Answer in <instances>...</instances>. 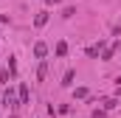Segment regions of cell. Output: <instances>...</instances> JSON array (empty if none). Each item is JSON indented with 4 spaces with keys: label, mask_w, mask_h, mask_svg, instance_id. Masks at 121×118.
I'll use <instances>...</instances> for the list:
<instances>
[{
    "label": "cell",
    "mask_w": 121,
    "mask_h": 118,
    "mask_svg": "<svg viewBox=\"0 0 121 118\" xmlns=\"http://www.w3.org/2000/svg\"><path fill=\"white\" fill-rule=\"evenodd\" d=\"M68 54V42H56V56H65Z\"/></svg>",
    "instance_id": "9"
},
{
    "label": "cell",
    "mask_w": 121,
    "mask_h": 118,
    "mask_svg": "<svg viewBox=\"0 0 121 118\" xmlns=\"http://www.w3.org/2000/svg\"><path fill=\"white\" fill-rule=\"evenodd\" d=\"M73 96H76V98H87V87H76Z\"/></svg>",
    "instance_id": "10"
},
{
    "label": "cell",
    "mask_w": 121,
    "mask_h": 118,
    "mask_svg": "<svg viewBox=\"0 0 121 118\" xmlns=\"http://www.w3.org/2000/svg\"><path fill=\"white\" fill-rule=\"evenodd\" d=\"M73 76H76V73H73V70H68V73H65V79H62V84H65V87H70V84H73Z\"/></svg>",
    "instance_id": "8"
},
{
    "label": "cell",
    "mask_w": 121,
    "mask_h": 118,
    "mask_svg": "<svg viewBox=\"0 0 121 118\" xmlns=\"http://www.w3.org/2000/svg\"><path fill=\"white\" fill-rule=\"evenodd\" d=\"M3 104H6V107H17V98H14V93H11V90L3 96Z\"/></svg>",
    "instance_id": "4"
},
{
    "label": "cell",
    "mask_w": 121,
    "mask_h": 118,
    "mask_svg": "<svg viewBox=\"0 0 121 118\" xmlns=\"http://www.w3.org/2000/svg\"><path fill=\"white\" fill-rule=\"evenodd\" d=\"M73 14H76V8H73V6H68V8L62 11V17H73Z\"/></svg>",
    "instance_id": "11"
},
{
    "label": "cell",
    "mask_w": 121,
    "mask_h": 118,
    "mask_svg": "<svg viewBox=\"0 0 121 118\" xmlns=\"http://www.w3.org/2000/svg\"><path fill=\"white\" fill-rule=\"evenodd\" d=\"M45 54H48V45H45V42H37V45H34V56L45 59Z\"/></svg>",
    "instance_id": "1"
},
{
    "label": "cell",
    "mask_w": 121,
    "mask_h": 118,
    "mask_svg": "<svg viewBox=\"0 0 121 118\" xmlns=\"http://www.w3.org/2000/svg\"><path fill=\"white\" fill-rule=\"evenodd\" d=\"M45 76H48V62H45V59H42V62H39V67H37V79H39V82H42V79H45Z\"/></svg>",
    "instance_id": "2"
},
{
    "label": "cell",
    "mask_w": 121,
    "mask_h": 118,
    "mask_svg": "<svg viewBox=\"0 0 121 118\" xmlns=\"http://www.w3.org/2000/svg\"><path fill=\"white\" fill-rule=\"evenodd\" d=\"M116 51H118V42H116V45H110V48H104L101 59H104V62H107V59H113V54H116Z\"/></svg>",
    "instance_id": "5"
},
{
    "label": "cell",
    "mask_w": 121,
    "mask_h": 118,
    "mask_svg": "<svg viewBox=\"0 0 121 118\" xmlns=\"http://www.w3.org/2000/svg\"><path fill=\"white\" fill-rule=\"evenodd\" d=\"M56 3H62V0H48V6H56Z\"/></svg>",
    "instance_id": "12"
},
{
    "label": "cell",
    "mask_w": 121,
    "mask_h": 118,
    "mask_svg": "<svg viewBox=\"0 0 121 118\" xmlns=\"http://www.w3.org/2000/svg\"><path fill=\"white\" fill-rule=\"evenodd\" d=\"M101 48H104V42H99V45H87V56H99Z\"/></svg>",
    "instance_id": "6"
},
{
    "label": "cell",
    "mask_w": 121,
    "mask_h": 118,
    "mask_svg": "<svg viewBox=\"0 0 121 118\" xmlns=\"http://www.w3.org/2000/svg\"><path fill=\"white\" fill-rule=\"evenodd\" d=\"M45 23H48V11H39V14H37V20H34V25H37V28H42Z\"/></svg>",
    "instance_id": "3"
},
{
    "label": "cell",
    "mask_w": 121,
    "mask_h": 118,
    "mask_svg": "<svg viewBox=\"0 0 121 118\" xmlns=\"http://www.w3.org/2000/svg\"><path fill=\"white\" fill-rule=\"evenodd\" d=\"M20 104H28V87L20 84Z\"/></svg>",
    "instance_id": "7"
}]
</instances>
